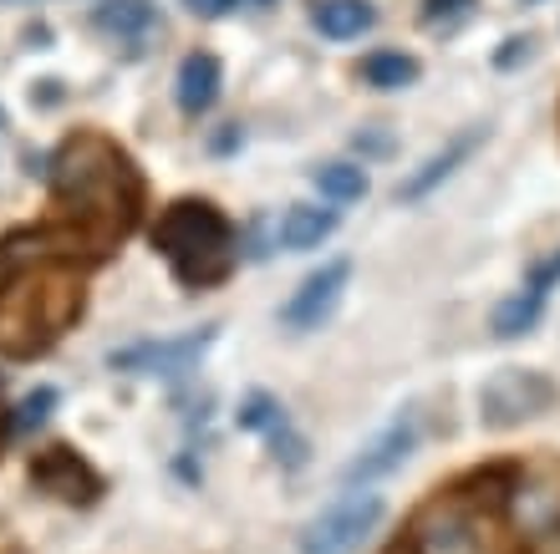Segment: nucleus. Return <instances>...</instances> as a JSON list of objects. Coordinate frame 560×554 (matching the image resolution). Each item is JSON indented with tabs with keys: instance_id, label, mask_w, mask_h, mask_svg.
Here are the masks:
<instances>
[{
	"instance_id": "1",
	"label": "nucleus",
	"mask_w": 560,
	"mask_h": 554,
	"mask_svg": "<svg viewBox=\"0 0 560 554\" xmlns=\"http://www.w3.org/2000/svg\"><path fill=\"white\" fill-rule=\"evenodd\" d=\"M51 189H57V204L77 214V229L92 234L97 245L107 239H122L133 229L138 214V174L128 153L113 148L97 132H77L57 148L51 158Z\"/></svg>"
},
{
	"instance_id": "2",
	"label": "nucleus",
	"mask_w": 560,
	"mask_h": 554,
	"mask_svg": "<svg viewBox=\"0 0 560 554\" xmlns=\"http://www.w3.org/2000/svg\"><path fill=\"white\" fill-rule=\"evenodd\" d=\"M82 310V280L72 270H31L0 291V351L36 356Z\"/></svg>"
},
{
	"instance_id": "3",
	"label": "nucleus",
	"mask_w": 560,
	"mask_h": 554,
	"mask_svg": "<svg viewBox=\"0 0 560 554\" xmlns=\"http://www.w3.org/2000/svg\"><path fill=\"white\" fill-rule=\"evenodd\" d=\"M153 245L189 291L220 285L235 270V229L205 199H178L163 209V220L153 224Z\"/></svg>"
},
{
	"instance_id": "4",
	"label": "nucleus",
	"mask_w": 560,
	"mask_h": 554,
	"mask_svg": "<svg viewBox=\"0 0 560 554\" xmlns=\"http://www.w3.org/2000/svg\"><path fill=\"white\" fill-rule=\"evenodd\" d=\"M387 519L383 494H341L331 509H322L301 529V554H357L362 544L377 534V524Z\"/></svg>"
},
{
	"instance_id": "5",
	"label": "nucleus",
	"mask_w": 560,
	"mask_h": 554,
	"mask_svg": "<svg viewBox=\"0 0 560 554\" xmlns=\"http://www.w3.org/2000/svg\"><path fill=\"white\" fill-rule=\"evenodd\" d=\"M550 402H556V381L546 372H530V366H500L479 387V412L489 427H515L525 417H540Z\"/></svg>"
},
{
	"instance_id": "6",
	"label": "nucleus",
	"mask_w": 560,
	"mask_h": 554,
	"mask_svg": "<svg viewBox=\"0 0 560 554\" xmlns=\"http://www.w3.org/2000/svg\"><path fill=\"white\" fill-rule=\"evenodd\" d=\"M214 346V326L194 335H174V341H133L107 356L113 372H128V377H184L194 362H205V351Z\"/></svg>"
},
{
	"instance_id": "7",
	"label": "nucleus",
	"mask_w": 560,
	"mask_h": 554,
	"mask_svg": "<svg viewBox=\"0 0 560 554\" xmlns=\"http://www.w3.org/2000/svg\"><path fill=\"white\" fill-rule=\"evenodd\" d=\"M347 280H352V260H326L322 270H311L301 280V291L280 306V326L295 335L306 331H322L331 321V310L341 306V291H347Z\"/></svg>"
},
{
	"instance_id": "8",
	"label": "nucleus",
	"mask_w": 560,
	"mask_h": 554,
	"mask_svg": "<svg viewBox=\"0 0 560 554\" xmlns=\"http://www.w3.org/2000/svg\"><path fill=\"white\" fill-rule=\"evenodd\" d=\"M418 448V417L413 412H398L393 423L377 433V438L368 443V448L357 452L352 463H347V473L341 479L347 483H372V479H387V473H398L402 463H408V452Z\"/></svg>"
},
{
	"instance_id": "9",
	"label": "nucleus",
	"mask_w": 560,
	"mask_h": 554,
	"mask_svg": "<svg viewBox=\"0 0 560 554\" xmlns=\"http://www.w3.org/2000/svg\"><path fill=\"white\" fill-rule=\"evenodd\" d=\"M31 483L42 488V494L61 498V504H92L97 498V473H92L72 448H46L31 458Z\"/></svg>"
},
{
	"instance_id": "10",
	"label": "nucleus",
	"mask_w": 560,
	"mask_h": 554,
	"mask_svg": "<svg viewBox=\"0 0 560 554\" xmlns=\"http://www.w3.org/2000/svg\"><path fill=\"white\" fill-rule=\"evenodd\" d=\"M556 280H560V255L550 264H540V270H535V280L515 295V300H504V306L494 310V331H500L504 341H515V335L535 331V321H540V310H546L550 291H556Z\"/></svg>"
},
{
	"instance_id": "11",
	"label": "nucleus",
	"mask_w": 560,
	"mask_h": 554,
	"mask_svg": "<svg viewBox=\"0 0 560 554\" xmlns=\"http://www.w3.org/2000/svg\"><path fill=\"white\" fill-rule=\"evenodd\" d=\"M220 87H224V72H220V57H214V51H189V57L178 61L174 97L189 117H205L209 107L220 103Z\"/></svg>"
},
{
	"instance_id": "12",
	"label": "nucleus",
	"mask_w": 560,
	"mask_h": 554,
	"mask_svg": "<svg viewBox=\"0 0 560 554\" xmlns=\"http://www.w3.org/2000/svg\"><path fill=\"white\" fill-rule=\"evenodd\" d=\"M311 26L322 31L326 42H357L362 31L377 26V11H372V0H316Z\"/></svg>"
},
{
	"instance_id": "13",
	"label": "nucleus",
	"mask_w": 560,
	"mask_h": 554,
	"mask_svg": "<svg viewBox=\"0 0 560 554\" xmlns=\"http://www.w3.org/2000/svg\"><path fill=\"white\" fill-rule=\"evenodd\" d=\"M92 21H97V31L118 36V42H143L153 21H159V11H153V0H103Z\"/></svg>"
},
{
	"instance_id": "14",
	"label": "nucleus",
	"mask_w": 560,
	"mask_h": 554,
	"mask_svg": "<svg viewBox=\"0 0 560 554\" xmlns=\"http://www.w3.org/2000/svg\"><path fill=\"white\" fill-rule=\"evenodd\" d=\"M474 143H479V132H464V138H454V143L443 148V153H433V158H428L423 168H418V174H413V178H408V184H402V189H398V199H408V204H413V199H423V193H433V189H439V184H443V178L454 174L458 163L469 158V153H474Z\"/></svg>"
},
{
	"instance_id": "15",
	"label": "nucleus",
	"mask_w": 560,
	"mask_h": 554,
	"mask_svg": "<svg viewBox=\"0 0 560 554\" xmlns=\"http://www.w3.org/2000/svg\"><path fill=\"white\" fill-rule=\"evenodd\" d=\"M337 234V209H311V204H295L285 209L280 220V245L285 249H316L322 239Z\"/></svg>"
},
{
	"instance_id": "16",
	"label": "nucleus",
	"mask_w": 560,
	"mask_h": 554,
	"mask_svg": "<svg viewBox=\"0 0 560 554\" xmlns=\"http://www.w3.org/2000/svg\"><path fill=\"white\" fill-rule=\"evenodd\" d=\"M362 76H368V87H377V92H402L418 82V61L408 57V51H372V57L362 61Z\"/></svg>"
},
{
	"instance_id": "17",
	"label": "nucleus",
	"mask_w": 560,
	"mask_h": 554,
	"mask_svg": "<svg viewBox=\"0 0 560 554\" xmlns=\"http://www.w3.org/2000/svg\"><path fill=\"white\" fill-rule=\"evenodd\" d=\"M311 184H316L322 199H331V204H352V199L368 193V168H362V163H326V168L311 174Z\"/></svg>"
},
{
	"instance_id": "18",
	"label": "nucleus",
	"mask_w": 560,
	"mask_h": 554,
	"mask_svg": "<svg viewBox=\"0 0 560 554\" xmlns=\"http://www.w3.org/2000/svg\"><path fill=\"white\" fill-rule=\"evenodd\" d=\"M51 408H57V387H36L31 397H21L11 412V433H31V427H42L46 417H51Z\"/></svg>"
},
{
	"instance_id": "19",
	"label": "nucleus",
	"mask_w": 560,
	"mask_h": 554,
	"mask_svg": "<svg viewBox=\"0 0 560 554\" xmlns=\"http://www.w3.org/2000/svg\"><path fill=\"white\" fill-rule=\"evenodd\" d=\"M240 427H245V433H280V427H285V412H280V402H270L266 392H250L245 408H240Z\"/></svg>"
},
{
	"instance_id": "20",
	"label": "nucleus",
	"mask_w": 560,
	"mask_h": 554,
	"mask_svg": "<svg viewBox=\"0 0 560 554\" xmlns=\"http://www.w3.org/2000/svg\"><path fill=\"white\" fill-rule=\"evenodd\" d=\"M474 15V0H423V26L428 31H454Z\"/></svg>"
},
{
	"instance_id": "21",
	"label": "nucleus",
	"mask_w": 560,
	"mask_h": 554,
	"mask_svg": "<svg viewBox=\"0 0 560 554\" xmlns=\"http://www.w3.org/2000/svg\"><path fill=\"white\" fill-rule=\"evenodd\" d=\"M194 15H205V21H220V15H230L240 5V0H184Z\"/></svg>"
},
{
	"instance_id": "22",
	"label": "nucleus",
	"mask_w": 560,
	"mask_h": 554,
	"mask_svg": "<svg viewBox=\"0 0 560 554\" xmlns=\"http://www.w3.org/2000/svg\"><path fill=\"white\" fill-rule=\"evenodd\" d=\"M0 128H5V107H0Z\"/></svg>"
},
{
	"instance_id": "23",
	"label": "nucleus",
	"mask_w": 560,
	"mask_h": 554,
	"mask_svg": "<svg viewBox=\"0 0 560 554\" xmlns=\"http://www.w3.org/2000/svg\"><path fill=\"white\" fill-rule=\"evenodd\" d=\"M260 5H270V0H260Z\"/></svg>"
}]
</instances>
